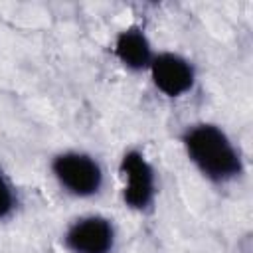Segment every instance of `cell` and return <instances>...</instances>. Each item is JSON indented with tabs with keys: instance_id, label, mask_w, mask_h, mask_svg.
Returning <instances> with one entry per match:
<instances>
[{
	"instance_id": "obj_2",
	"label": "cell",
	"mask_w": 253,
	"mask_h": 253,
	"mask_svg": "<svg viewBox=\"0 0 253 253\" xmlns=\"http://www.w3.org/2000/svg\"><path fill=\"white\" fill-rule=\"evenodd\" d=\"M51 170L57 182L73 196L87 198L99 192L103 184L101 166L83 152H63L53 158Z\"/></svg>"
},
{
	"instance_id": "obj_4",
	"label": "cell",
	"mask_w": 253,
	"mask_h": 253,
	"mask_svg": "<svg viewBox=\"0 0 253 253\" xmlns=\"http://www.w3.org/2000/svg\"><path fill=\"white\" fill-rule=\"evenodd\" d=\"M113 243V223L101 215L81 217L65 233V245L73 253H109Z\"/></svg>"
},
{
	"instance_id": "obj_1",
	"label": "cell",
	"mask_w": 253,
	"mask_h": 253,
	"mask_svg": "<svg viewBox=\"0 0 253 253\" xmlns=\"http://www.w3.org/2000/svg\"><path fill=\"white\" fill-rule=\"evenodd\" d=\"M184 146L198 170L213 180L227 182L241 172V158L227 134L215 125H194L184 134Z\"/></svg>"
},
{
	"instance_id": "obj_7",
	"label": "cell",
	"mask_w": 253,
	"mask_h": 253,
	"mask_svg": "<svg viewBox=\"0 0 253 253\" xmlns=\"http://www.w3.org/2000/svg\"><path fill=\"white\" fill-rule=\"evenodd\" d=\"M14 208V194L12 188L8 186V182L4 180V176L0 174V219L6 217Z\"/></svg>"
},
{
	"instance_id": "obj_6",
	"label": "cell",
	"mask_w": 253,
	"mask_h": 253,
	"mask_svg": "<svg viewBox=\"0 0 253 253\" xmlns=\"http://www.w3.org/2000/svg\"><path fill=\"white\" fill-rule=\"evenodd\" d=\"M115 53L125 67L134 69V71L150 67V61L154 57L146 36L136 28H128L117 36Z\"/></svg>"
},
{
	"instance_id": "obj_5",
	"label": "cell",
	"mask_w": 253,
	"mask_h": 253,
	"mask_svg": "<svg viewBox=\"0 0 253 253\" xmlns=\"http://www.w3.org/2000/svg\"><path fill=\"white\" fill-rule=\"evenodd\" d=\"M152 81L166 97H180L188 93L194 85L192 65L176 53H158L150 61Z\"/></svg>"
},
{
	"instance_id": "obj_3",
	"label": "cell",
	"mask_w": 253,
	"mask_h": 253,
	"mask_svg": "<svg viewBox=\"0 0 253 253\" xmlns=\"http://www.w3.org/2000/svg\"><path fill=\"white\" fill-rule=\"evenodd\" d=\"M121 172L125 178V204L132 210H144L154 198V172L150 164L140 152L130 150L123 156Z\"/></svg>"
}]
</instances>
